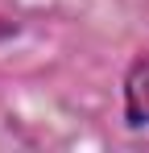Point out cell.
Segmentation results:
<instances>
[{"instance_id": "obj_1", "label": "cell", "mask_w": 149, "mask_h": 153, "mask_svg": "<svg viewBox=\"0 0 149 153\" xmlns=\"http://www.w3.org/2000/svg\"><path fill=\"white\" fill-rule=\"evenodd\" d=\"M124 116L128 124H149V54H141L124 75Z\"/></svg>"}]
</instances>
